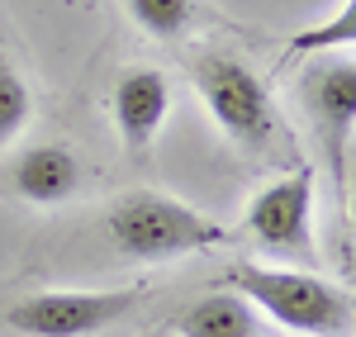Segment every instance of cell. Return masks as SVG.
<instances>
[{
  "label": "cell",
  "mask_w": 356,
  "mask_h": 337,
  "mask_svg": "<svg viewBox=\"0 0 356 337\" xmlns=\"http://www.w3.org/2000/svg\"><path fill=\"white\" fill-rule=\"evenodd\" d=\"M219 290H233L252 309L275 318L280 328L300 337H352L356 309L352 290L323 281L300 266H261V261H233L223 271Z\"/></svg>",
  "instance_id": "obj_1"
},
{
  "label": "cell",
  "mask_w": 356,
  "mask_h": 337,
  "mask_svg": "<svg viewBox=\"0 0 356 337\" xmlns=\"http://www.w3.org/2000/svg\"><path fill=\"white\" fill-rule=\"evenodd\" d=\"M110 243L119 256L129 261H166V256H191V252H209L228 243L223 224L204 219L200 209L181 204L171 195L157 190H134L110 209Z\"/></svg>",
  "instance_id": "obj_2"
},
{
  "label": "cell",
  "mask_w": 356,
  "mask_h": 337,
  "mask_svg": "<svg viewBox=\"0 0 356 337\" xmlns=\"http://www.w3.org/2000/svg\"><path fill=\"white\" fill-rule=\"evenodd\" d=\"M191 81H195V90H200L209 119H214L238 147H266V142L280 133L271 90L261 85V76H257L247 62H238V57H228V53H200Z\"/></svg>",
  "instance_id": "obj_3"
},
{
  "label": "cell",
  "mask_w": 356,
  "mask_h": 337,
  "mask_svg": "<svg viewBox=\"0 0 356 337\" xmlns=\"http://www.w3.org/2000/svg\"><path fill=\"white\" fill-rule=\"evenodd\" d=\"M243 228L266 256L300 261V271L318 266V243H314V176H309V167L271 181L266 190H257V199L247 204Z\"/></svg>",
  "instance_id": "obj_4"
},
{
  "label": "cell",
  "mask_w": 356,
  "mask_h": 337,
  "mask_svg": "<svg viewBox=\"0 0 356 337\" xmlns=\"http://www.w3.org/2000/svg\"><path fill=\"white\" fill-rule=\"evenodd\" d=\"M143 290H43L5 313L24 337H90L119 323L138 304Z\"/></svg>",
  "instance_id": "obj_5"
},
{
  "label": "cell",
  "mask_w": 356,
  "mask_h": 337,
  "mask_svg": "<svg viewBox=\"0 0 356 337\" xmlns=\"http://www.w3.org/2000/svg\"><path fill=\"white\" fill-rule=\"evenodd\" d=\"M304 110L318 129L332 176L347 186L352 176V129H356V62L347 53H328L304 76Z\"/></svg>",
  "instance_id": "obj_6"
},
{
  "label": "cell",
  "mask_w": 356,
  "mask_h": 337,
  "mask_svg": "<svg viewBox=\"0 0 356 337\" xmlns=\"http://www.w3.org/2000/svg\"><path fill=\"white\" fill-rule=\"evenodd\" d=\"M114 124H119V138L129 152H147L152 138L162 133L166 110H171V85L157 67H129L110 95Z\"/></svg>",
  "instance_id": "obj_7"
},
{
  "label": "cell",
  "mask_w": 356,
  "mask_h": 337,
  "mask_svg": "<svg viewBox=\"0 0 356 337\" xmlns=\"http://www.w3.org/2000/svg\"><path fill=\"white\" fill-rule=\"evenodd\" d=\"M81 186V162L62 142H38L15 162V190L33 204H62Z\"/></svg>",
  "instance_id": "obj_8"
},
{
  "label": "cell",
  "mask_w": 356,
  "mask_h": 337,
  "mask_svg": "<svg viewBox=\"0 0 356 337\" xmlns=\"http://www.w3.org/2000/svg\"><path fill=\"white\" fill-rule=\"evenodd\" d=\"M176 333L181 337H261V313L247 299H238L233 290H214L176 318Z\"/></svg>",
  "instance_id": "obj_9"
},
{
  "label": "cell",
  "mask_w": 356,
  "mask_h": 337,
  "mask_svg": "<svg viewBox=\"0 0 356 337\" xmlns=\"http://www.w3.org/2000/svg\"><path fill=\"white\" fill-rule=\"evenodd\" d=\"M356 43V0H342L337 10H332L323 24H314V28H300L290 43H285V57H328V53H347Z\"/></svg>",
  "instance_id": "obj_10"
},
{
  "label": "cell",
  "mask_w": 356,
  "mask_h": 337,
  "mask_svg": "<svg viewBox=\"0 0 356 337\" xmlns=\"http://www.w3.org/2000/svg\"><path fill=\"white\" fill-rule=\"evenodd\" d=\"M29 110H33V100H29L24 76L10 67V57L0 53V147L15 142V133L29 124Z\"/></svg>",
  "instance_id": "obj_11"
},
{
  "label": "cell",
  "mask_w": 356,
  "mask_h": 337,
  "mask_svg": "<svg viewBox=\"0 0 356 337\" xmlns=\"http://www.w3.org/2000/svg\"><path fill=\"white\" fill-rule=\"evenodd\" d=\"M134 19L157 38H176L195 19V0H129Z\"/></svg>",
  "instance_id": "obj_12"
}]
</instances>
